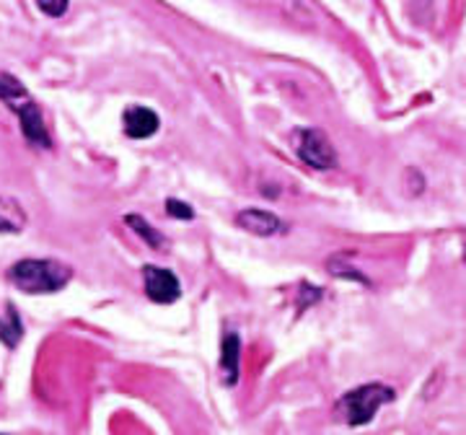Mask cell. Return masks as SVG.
I'll use <instances>...</instances> for the list:
<instances>
[{
    "label": "cell",
    "mask_w": 466,
    "mask_h": 435,
    "mask_svg": "<svg viewBox=\"0 0 466 435\" xmlns=\"http://www.w3.org/2000/svg\"><path fill=\"white\" fill-rule=\"evenodd\" d=\"M239 353H241V339L239 335H225L221 345V371L225 373V384L233 387L239 381Z\"/></svg>",
    "instance_id": "cell-9"
},
{
    "label": "cell",
    "mask_w": 466,
    "mask_h": 435,
    "mask_svg": "<svg viewBox=\"0 0 466 435\" xmlns=\"http://www.w3.org/2000/svg\"><path fill=\"white\" fill-rule=\"evenodd\" d=\"M73 277V269L57 260H21L8 269V280L29 295H45L63 290Z\"/></svg>",
    "instance_id": "cell-2"
},
{
    "label": "cell",
    "mask_w": 466,
    "mask_h": 435,
    "mask_svg": "<svg viewBox=\"0 0 466 435\" xmlns=\"http://www.w3.org/2000/svg\"><path fill=\"white\" fill-rule=\"evenodd\" d=\"M394 402V388L384 387V384H366V387L352 388L347 391L343 399L337 402L335 414L337 420L350 425V428H360L376 417V412L384 405Z\"/></svg>",
    "instance_id": "cell-3"
},
{
    "label": "cell",
    "mask_w": 466,
    "mask_h": 435,
    "mask_svg": "<svg viewBox=\"0 0 466 435\" xmlns=\"http://www.w3.org/2000/svg\"><path fill=\"white\" fill-rule=\"evenodd\" d=\"M0 98L5 101V107L21 120V132L31 145L39 148H52L47 127L42 120V109L39 104L31 98V94L24 89V83L11 75V72H0Z\"/></svg>",
    "instance_id": "cell-1"
},
{
    "label": "cell",
    "mask_w": 466,
    "mask_h": 435,
    "mask_svg": "<svg viewBox=\"0 0 466 435\" xmlns=\"http://www.w3.org/2000/svg\"><path fill=\"white\" fill-rule=\"evenodd\" d=\"M26 226V213L19 200L0 194V234H21Z\"/></svg>",
    "instance_id": "cell-8"
},
{
    "label": "cell",
    "mask_w": 466,
    "mask_h": 435,
    "mask_svg": "<svg viewBox=\"0 0 466 435\" xmlns=\"http://www.w3.org/2000/svg\"><path fill=\"white\" fill-rule=\"evenodd\" d=\"M124 223H127V226H130V228H132V231H135V234H138V236H140V239L150 246V249H158V252H161V249L166 246V239H164V236H161V234H158V231L150 226V223H148L146 218L127 216L124 218Z\"/></svg>",
    "instance_id": "cell-11"
},
{
    "label": "cell",
    "mask_w": 466,
    "mask_h": 435,
    "mask_svg": "<svg viewBox=\"0 0 466 435\" xmlns=\"http://www.w3.org/2000/svg\"><path fill=\"white\" fill-rule=\"evenodd\" d=\"M295 150H298V158L306 166H311V169L326 171L337 166V150H335L332 141L321 130H303V132H298Z\"/></svg>",
    "instance_id": "cell-4"
},
{
    "label": "cell",
    "mask_w": 466,
    "mask_h": 435,
    "mask_svg": "<svg viewBox=\"0 0 466 435\" xmlns=\"http://www.w3.org/2000/svg\"><path fill=\"white\" fill-rule=\"evenodd\" d=\"M37 5L49 19H60L68 11V0H37Z\"/></svg>",
    "instance_id": "cell-12"
},
{
    "label": "cell",
    "mask_w": 466,
    "mask_h": 435,
    "mask_svg": "<svg viewBox=\"0 0 466 435\" xmlns=\"http://www.w3.org/2000/svg\"><path fill=\"white\" fill-rule=\"evenodd\" d=\"M158 127H161V120H158V115L153 109L140 107V104L124 109V132L132 141H146V138L158 132Z\"/></svg>",
    "instance_id": "cell-7"
},
{
    "label": "cell",
    "mask_w": 466,
    "mask_h": 435,
    "mask_svg": "<svg viewBox=\"0 0 466 435\" xmlns=\"http://www.w3.org/2000/svg\"><path fill=\"white\" fill-rule=\"evenodd\" d=\"M166 213L172 218H179V220H192L195 218V210L187 205V202H182V200H166Z\"/></svg>",
    "instance_id": "cell-13"
},
{
    "label": "cell",
    "mask_w": 466,
    "mask_h": 435,
    "mask_svg": "<svg viewBox=\"0 0 466 435\" xmlns=\"http://www.w3.org/2000/svg\"><path fill=\"white\" fill-rule=\"evenodd\" d=\"M143 280H146V293L153 303H176L182 298V286L176 280L172 269H164V267L146 265L143 267Z\"/></svg>",
    "instance_id": "cell-5"
},
{
    "label": "cell",
    "mask_w": 466,
    "mask_h": 435,
    "mask_svg": "<svg viewBox=\"0 0 466 435\" xmlns=\"http://www.w3.org/2000/svg\"><path fill=\"white\" fill-rule=\"evenodd\" d=\"M24 337V324H21V316L16 314V309L8 303L5 306V316L0 319V339L5 347H16Z\"/></svg>",
    "instance_id": "cell-10"
},
{
    "label": "cell",
    "mask_w": 466,
    "mask_h": 435,
    "mask_svg": "<svg viewBox=\"0 0 466 435\" xmlns=\"http://www.w3.org/2000/svg\"><path fill=\"white\" fill-rule=\"evenodd\" d=\"M236 226L246 231V234H254V236H275L285 228V223L280 218L270 213V210H259V208H249L241 210L236 216Z\"/></svg>",
    "instance_id": "cell-6"
}]
</instances>
